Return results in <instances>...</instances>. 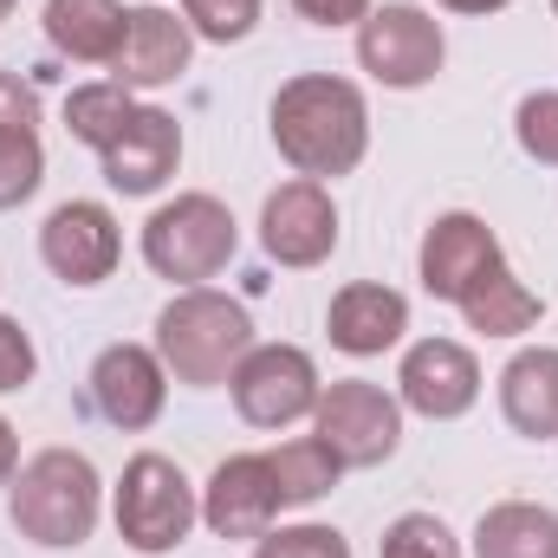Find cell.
<instances>
[{
	"label": "cell",
	"mask_w": 558,
	"mask_h": 558,
	"mask_svg": "<svg viewBox=\"0 0 558 558\" xmlns=\"http://www.w3.org/2000/svg\"><path fill=\"white\" fill-rule=\"evenodd\" d=\"M274 143L279 156L305 175V182H338L364 162L371 149V111L364 92L351 78L331 72H299L286 78L274 98Z\"/></svg>",
	"instance_id": "obj_1"
},
{
	"label": "cell",
	"mask_w": 558,
	"mask_h": 558,
	"mask_svg": "<svg viewBox=\"0 0 558 558\" xmlns=\"http://www.w3.org/2000/svg\"><path fill=\"white\" fill-rule=\"evenodd\" d=\"M254 351V318L241 299L208 292V286H182L162 312H156V357L175 384L189 390H215L241 371V357Z\"/></svg>",
	"instance_id": "obj_2"
},
{
	"label": "cell",
	"mask_w": 558,
	"mask_h": 558,
	"mask_svg": "<svg viewBox=\"0 0 558 558\" xmlns=\"http://www.w3.org/2000/svg\"><path fill=\"white\" fill-rule=\"evenodd\" d=\"M98 507H105V487H98L92 454H78V448H39L7 481V520L20 526V539H33L46 553L85 546L98 526Z\"/></svg>",
	"instance_id": "obj_3"
},
{
	"label": "cell",
	"mask_w": 558,
	"mask_h": 558,
	"mask_svg": "<svg viewBox=\"0 0 558 558\" xmlns=\"http://www.w3.org/2000/svg\"><path fill=\"white\" fill-rule=\"evenodd\" d=\"M234 247H241V228H234L228 202H215V195H202V189L162 202V208L143 221V260H149V274L175 279V286L215 279L234 260Z\"/></svg>",
	"instance_id": "obj_4"
},
{
	"label": "cell",
	"mask_w": 558,
	"mask_h": 558,
	"mask_svg": "<svg viewBox=\"0 0 558 558\" xmlns=\"http://www.w3.org/2000/svg\"><path fill=\"white\" fill-rule=\"evenodd\" d=\"M111 520L124 533V546L143 558L175 553L189 539V526L202 520V494L189 487V474L169 454H137L111 494Z\"/></svg>",
	"instance_id": "obj_5"
},
{
	"label": "cell",
	"mask_w": 558,
	"mask_h": 558,
	"mask_svg": "<svg viewBox=\"0 0 558 558\" xmlns=\"http://www.w3.org/2000/svg\"><path fill=\"white\" fill-rule=\"evenodd\" d=\"M312 435L344 461V468H384L403 448V403L364 377H344L331 390H318Z\"/></svg>",
	"instance_id": "obj_6"
},
{
	"label": "cell",
	"mask_w": 558,
	"mask_h": 558,
	"mask_svg": "<svg viewBox=\"0 0 558 558\" xmlns=\"http://www.w3.org/2000/svg\"><path fill=\"white\" fill-rule=\"evenodd\" d=\"M448 59V39H441V20L422 13L410 0H390V7H371L364 26H357V65L390 85V92H416L441 72Z\"/></svg>",
	"instance_id": "obj_7"
},
{
	"label": "cell",
	"mask_w": 558,
	"mask_h": 558,
	"mask_svg": "<svg viewBox=\"0 0 558 558\" xmlns=\"http://www.w3.org/2000/svg\"><path fill=\"white\" fill-rule=\"evenodd\" d=\"M228 390H234L241 422H254V428H292L299 416L318 410L325 384H318V364L299 344H254L241 357V371L228 377Z\"/></svg>",
	"instance_id": "obj_8"
},
{
	"label": "cell",
	"mask_w": 558,
	"mask_h": 558,
	"mask_svg": "<svg viewBox=\"0 0 558 558\" xmlns=\"http://www.w3.org/2000/svg\"><path fill=\"white\" fill-rule=\"evenodd\" d=\"M39 260L65 286H105L124 260V234L118 215L105 202H59L39 228Z\"/></svg>",
	"instance_id": "obj_9"
},
{
	"label": "cell",
	"mask_w": 558,
	"mask_h": 558,
	"mask_svg": "<svg viewBox=\"0 0 558 558\" xmlns=\"http://www.w3.org/2000/svg\"><path fill=\"white\" fill-rule=\"evenodd\" d=\"M397 403L416 410L428 422H454L481 403V364L468 344L454 338H422L403 351V371H397Z\"/></svg>",
	"instance_id": "obj_10"
},
{
	"label": "cell",
	"mask_w": 558,
	"mask_h": 558,
	"mask_svg": "<svg viewBox=\"0 0 558 558\" xmlns=\"http://www.w3.org/2000/svg\"><path fill=\"white\" fill-rule=\"evenodd\" d=\"M260 247L279 267H325L338 247V202L325 195V182H279L260 208Z\"/></svg>",
	"instance_id": "obj_11"
},
{
	"label": "cell",
	"mask_w": 558,
	"mask_h": 558,
	"mask_svg": "<svg viewBox=\"0 0 558 558\" xmlns=\"http://www.w3.org/2000/svg\"><path fill=\"white\" fill-rule=\"evenodd\" d=\"M416 267H422V292H428V299L461 305L481 279L500 267V241H494V228H487L481 215L454 208V215H435V221H428Z\"/></svg>",
	"instance_id": "obj_12"
},
{
	"label": "cell",
	"mask_w": 558,
	"mask_h": 558,
	"mask_svg": "<svg viewBox=\"0 0 558 558\" xmlns=\"http://www.w3.org/2000/svg\"><path fill=\"white\" fill-rule=\"evenodd\" d=\"M279 481L267 454H228L202 487V526L215 539H260L279 520Z\"/></svg>",
	"instance_id": "obj_13"
},
{
	"label": "cell",
	"mask_w": 558,
	"mask_h": 558,
	"mask_svg": "<svg viewBox=\"0 0 558 558\" xmlns=\"http://www.w3.org/2000/svg\"><path fill=\"white\" fill-rule=\"evenodd\" d=\"M92 403L124 435L149 428L169 403V371H162L156 344H105L98 364H92Z\"/></svg>",
	"instance_id": "obj_14"
},
{
	"label": "cell",
	"mask_w": 558,
	"mask_h": 558,
	"mask_svg": "<svg viewBox=\"0 0 558 558\" xmlns=\"http://www.w3.org/2000/svg\"><path fill=\"white\" fill-rule=\"evenodd\" d=\"M98 162H105V182L118 195H156L175 175V162H182V124L162 105H137L131 124L118 131V143Z\"/></svg>",
	"instance_id": "obj_15"
},
{
	"label": "cell",
	"mask_w": 558,
	"mask_h": 558,
	"mask_svg": "<svg viewBox=\"0 0 558 558\" xmlns=\"http://www.w3.org/2000/svg\"><path fill=\"white\" fill-rule=\"evenodd\" d=\"M189 52H195L189 20H175L169 7H131V20H124V46H118V59H111V78L131 85V92L175 85V78L189 72Z\"/></svg>",
	"instance_id": "obj_16"
},
{
	"label": "cell",
	"mask_w": 558,
	"mask_h": 558,
	"mask_svg": "<svg viewBox=\"0 0 558 558\" xmlns=\"http://www.w3.org/2000/svg\"><path fill=\"white\" fill-rule=\"evenodd\" d=\"M325 331L344 357H384L403 331H410V299L397 286H377V279H351L331 292V312H325Z\"/></svg>",
	"instance_id": "obj_17"
},
{
	"label": "cell",
	"mask_w": 558,
	"mask_h": 558,
	"mask_svg": "<svg viewBox=\"0 0 558 558\" xmlns=\"http://www.w3.org/2000/svg\"><path fill=\"white\" fill-rule=\"evenodd\" d=\"M500 416L526 441H553L558 435V351L553 344H526L500 371Z\"/></svg>",
	"instance_id": "obj_18"
},
{
	"label": "cell",
	"mask_w": 558,
	"mask_h": 558,
	"mask_svg": "<svg viewBox=\"0 0 558 558\" xmlns=\"http://www.w3.org/2000/svg\"><path fill=\"white\" fill-rule=\"evenodd\" d=\"M124 20L131 7L118 0H46V39L78 65H111L124 46Z\"/></svg>",
	"instance_id": "obj_19"
},
{
	"label": "cell",
	"mask_w": 558,
	"mask_h": 558,
	"mask_svg": "<svg viewBox=\"0 0 558 558\" xmlns=\"http://www.w3.org/2000/svg\"><path fill=\"white\" fill-rule=\"evenodd\" d=\"M474 558H558V513L539 500H500L474 526Z\"/></svg>",
	"instance_id": "obj_20"
},
{
	"label": "cell",
	"mask_w": 558,
	"mask_h": 558,
	"mask_svg": "<svg viewBox=\"0 0 558 558\" xmlns=\"http://www.w3.org/2000/svg\"><path fill=\"white\" fill-rule=\"evenodd\" d=\"M539 312H546L539 292H533L526 279H513L507 260L461 299V318H468V331H481V338H526V331L539 325Z\"/></svg>",
	"instance_id": "obj_21"
},
{
	"label": "cell",
	"mask_w": 558,
	"mask_h": 558,
	"mask_svg": "<svg viewBox=\"0 0 558 558\" xmlns=\"http://www.w3.org/2000/svg\"><path fill=\"white\" fill-rule=\"evenodd\" d=\"M267 461H274V481H279V500H286V507H312V500H325V494L338 487V474H344V461H338L318 435L279 441Z\"/></svg>",
	"instance_id": "obj_22"
},
{
	"label": "cell",
	"mask_w": 558,
	"mask_h": 558,
	"mask_svg": "<svg viewBox=\"0 0 558 558\" xmlns=\"http://www.w3.org/2000/svg\"><path fill=\"white\" fill-rule=\"evenodd\" d=\"M131 111H137V92H131V85H118V78H92V85H78V92L65 98V131L105 156V149L118 143V131L131 124Z\"/></svg>",
	"instance_id": "obj_23"
},
{
	"label": "cell",
	"mask_w": 558,
	"mask_h": 558,
	"mask_svg": "<svg viewBox=\"0 0 558 558\" xmlns=\"http://www.w3.org/2000/svg\"><path fill=\"white\" fill-rule=\"evenodd\" d=\"M46 182V149H39V131H7L0 137V208H20L33 202Z\"/></svg>",
	"instance_id": "obj_24"
},
{
	"label": "cell",
	"mask_w": 558,
	"mask_h": 558,
	"mask_svg": "<svg viewBox=\"0 0 558 558\" xmlns=\"http://www.w3.org/2000/svg\"><path fill=\"white\" fill-rule=\"evenodd\" d=\"M182 20L195 39H215V46H234L260 26V0H182Z\"/></svg>",
	"instance_id": "obj_25"
},
{
	"label": "cell",
	"mask_w": 558,
	"mask_h": 558,
	"mask_svg": "<svg viewBox=\"0 0 558 558\" xmlns=\"http://www.w3.org/2000/svg\"><path fill=\"white\" fill-rule=\"evenodd\" d=\"M384 558H461V546L435 513H403L384 533Z\"/></svg>",
	"instance_id": "obj_26"
},
{
	"label": "cell",
	"mask_w": 558,
	"mask_h": 558,
	"mask_svg": "<svg viewBox=\"0 0 558 558\" xmlns=\"http://www.w3.org/2000/svg\"><path fill=\"white\" fill-rule=\"evenodd\" d=\"M513 137H520V149H526L533 162H553L558 169V92H533V98H520V111H513Z\"/></svg>",
	"instance_id": "obj_27"
},
{
	"label": "cell",
	"mask_w": 558,
	"mask_h": 558,
	"mask_svg": "<svg viewBox=\"0 0 558 558\" xmlns=\"http://www.w3.org/2000/svg\"><path fill=\"white\" fill-rule=\"evenodd\" d=\"M254 558H351V546L338 526H279V533H260Z\"/></svg>",
	"instance_id": "obj_28"
},
{
	"label": "cell",
	"mask_w": 558,
	"mask_h": 558,
	"mask_svg": "<svg viewBox=\"0 0 558 558\" xmlns=\"http://www.w3.org/2000/svg\"><path fill=\"white\" fill-rule=\"evenodd\" d=\"M33 371H39V357H33V338H26V325L0 312V397L26 390V384H33Z\"/></svg>",
	"instance_id": "obj_29"
},
{
	"label": "cell",
	"mask_w": 558,
	"mask_h": 558,
	"mask_svg": "<svg viewBox=\"0 0 558 558\" xmlns=\"http://www.w3.org/2000/svg\"><path fill=\"white\" fill-rule=\"evenodd\" d=\"M7 131H39V98L33 85H20L13 72H0V137Z\"/></svg>",
	"instance_id": "obj_30"
},
{
	"label": "cell",
	"mask_w": 558,
	"mask_h": 558,
	"mask_svg": "<svg viewBox=\"0 0 558 558\" xmlns=\"http://www.w3.org/2000/svg\"><path fill=\"white\" fill-rule=\"evenodd\" d=\"M292 7L312 26H364V13H371V0H292Z\"/></svg>",
	"instance_id": "obj_31"
},
{
	"label": "cell",
	"mask_w": 558,
	"mask_h": 558,
	"mask_svg": "<svg viewBox=\"0 0 558 558\" xmlns=\"http://www.w3.org/2000/svg\"><path fill=\"white\" fill-rule=\"evenodd\" d=\"M20 474V435H13V422L0 416V487Z\"/></svg>",
	"instance_id": "obj_32"
},
{
	"label": "cell",
	"mask_w": 558,
	"mask_h": 558,
	"mask_svg": "<svg viewBox=\"0 0 558 558\" xmlns=\"http://www.w3.org/2000/svg\"><path fill=\"white\" fill-rule=\"evenodd\" d=\"M435 7H448V13H500L513 0H435Z\"/></svg>",
	"instance_id": "obj_33"
},
{
	"label": "cell",
	"mask_w": 558,
	"mask_h": 558,
	"mask_svg": "<svg viewBox=\"0 0 558 558\" xmlns=\"http://www.w3.org/2000/svg\"><path fill=\"white\" fill-rule=\"evenodd\" d=\"M13 7H20V0H0V20H7V13H13Z\"/></svg>",
	"instance_id": "obj_34"
},
{
	"label": "cell",
	"mask_w": 558,
	"mask_h": 558,
	"mask_svg": "<svg viewBox=\"0 0 558 558\" xmlns=\"http://www.w3.org/2000/svg\"><path fill=\"white\" fill-rule=\"evenodd\" d=\"M553 13H558V0H553Z\"/></svg>",
	"instance_id": "obj_35"
}]
</instances>
